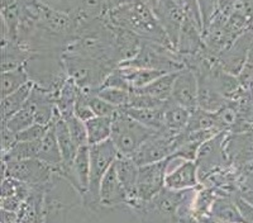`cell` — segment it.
<instances>
[{
    "label": "cell",
    "instance_id": "cell-1",
    "mask_svg": "<svg viewBox=\"0 0 253 223\" xmlns=\"http://www.w3.org/2000/svg\"><path fill=\"white\" fill-rule=\"evenodd\" d=\"M63 62L69 79H71L83 91H96L105 79L112 73L113 67L104 65L92 58L75 53H63Z\"/></svg>",
    "mask_w": 253,
    "mask_h": 223
},
{
    "label": "cell",
    "instance_id": "cell-2",
    "mask_svg": "<svg viewBox=\"0 0 253 223\" xmlns=\"http://www.w3.org/2000/svg\"><path fill=\"white\" fill-rule=\"evenodd\" d=\"M155 132L156 131L143 126L121 109L113 119L110 139L118 150L119 155L132 157Z\"/></svg>",
    "mask_w": 253,
    "mask_h": 223
},
{
    "label": "cell",
    "instance_id": "cell-3",
    "mask_svg": "<svg viewBox=\"0 0 253 223\" xmlns=\"http://www.w3.org/2000/svg\"><path fill=\"white\" fill-rule=\"evenodd\" d=\"M118 156L119 152L112 139L90 146V188L89 194L84 198V202L87 206L92 208L101 207L99 203V189L101 180Z\"/></svg>",
    "mask_w": 253,
    "mask_h": 223
},
{
    "label": "cell",
    "instance_id": "cell-4",
    "mask_svg": "<svg viewBox=\"0 0 253 223\" xmlns=\"http://www.w3.org/2000/svg\"><path fill=\"white\" fill-rule=\"evenodd\" d=\"M3 170L4 178H12L33 189H43L55 174L38 159L3 160Z\"/></svg>",
    "mask_w": 253,
    "mask_h": 223
},
{
    "label": "cell",
    "instance_id": "cell-5",
    "mask_svg": "<svg viewBox=\"0 0 253 223\" xmlns=\"http://www.w3.org/2000/svg\"><path fill=\"white\" fill-rule=\"evenodd\" d=\"M228 132H220L213 136L200 146L196 156V165H198V174L200 182L213 175L214 173L223 170L230 166V162L225 154V138Z\"/></svg>",
    "mask_w": 253,
    "mask_h": 223
},
{
    "label": "cell",
    "instance_id": "cell-6",
    "mask_svg": "<svg viewBox=\"0 0 253 223\" xmlns=\"http://www.w3.org/2000/svg\"><path fill=\"white\" fill-rule=\"evenodd\" d=\"M177 134L165 128L156 131L133 155V160L138 166H143L169 159L177 148Z\"/></svg>",
    "mask_w": 253,
    "mask_h": 223
},
{
    "label": "cell",
    "instance_id": "cell-7",
    "mask_svg": "<svg viewBox=\"0 0 253 223\" xmlns=\"http://www.w3.org/2000/svg\"><path fill=\"white\" fill-rule=\"evenodd\" d=\"M202 186L199 180L198 165L195 161H187L176 156L169 157L165 188L171 190H190Z\"/></svg>",
    "mask_w": 253,
    "mask_h": 223
},
{
    "label": "cell",
    "instance_id": "cell-8",
    "mask_svg": "<svg viewBox=\"0 0 253 223\" xmlns=\"http://www.w3.org/2000/svg\"><path fill=\"white\" fill-rule=\"evenodd\" d=\"M167 165H169V159L150 164V165L139 166L138 181H137V202L132 208L141 203L148 202L160 191L164 190Z\"/></svg>",
    "mask_w": 253,
    "mask_h": 223
},
{
    "label": "cell",
    "instance_id": "cell-9",
    "mask_svg": "<svg viewBox=\"0 0 253 223\" xmlns=\"http://www.w3.org/2000/svg\"><path fill=\"white\" fill-rule=\"evenodd\" d=\"M252 45L253 26L248 28L246 32L242 33L233 44L229 45L223 52H220V55L216 58V62L224 71L232 74V75L238 76L243 66H245L248 52H250Z\"/></svg>",
    "mask_w": 253,
    "mask_h": 223
},
{
    "label": "cell",
    "instance_id": "cell-10",
    "mask_svg": "<svg viewBox=\"0 0 253 223\" xmlns=\"http://www.w3.org/2000/svg\"><path fill=\"white\" fill-rule=\"evenodd\" d=\"M224 148L230 165L236 170L253 162V131L228 134Z\"/></svg>",
    "mask_w": 253,
    "mask_h": 223
},
{
    "label": "cell",
    "instance_id": "cell-11",
    "mask_svg": "<svg viewBox=\"0 0 253 223\" xmlns=\"http://www.w3.org/2000/svg\"><path fill=\"white\" fill-rule=\"evenodd\" d=\"M27 107L35 114V121L38 125L51 126L52 121L56 114V94L43 89V88L37 87L32 90L31 95L26 103Z\"/></svg>",
    "mask_w": 253,
    "mask_h": 223
},
{
    "label": "cell",
    "instance_id": "cell-12",
    "mask_svg": "<svg viewBox=\"0 0 253 223\" xmlns=\"http://www.w3.org/2000/svg\"><path fill=\"white\" fill-rule=\"evenodd\" d=\"M171 100L190 110L198 108V79L193 70L178 71L173 83Z\"/></svg>",
    "mask_w": 253,
    "mask_h": 223
},
{
    "label": "cell",
    "instance_id": "cell-13",
    "mask_svg": "<svg viewBox=\"0 0 253 223\" xmlns=\"http://www.w3.org/2000/svg\"><path fill=\"white\" fill-rule=\"evenodd\" d=\"M99 203L103 208L128 206V194L119 180L114 164L101 180L99 189Z\"/></svg>",
    "mask_w": 253,
    "mask_h": 223
},
{
    "label": "cell",
    "instance_id": "cell-14",
    "mask_svg": "<svg viewBox=\"0 0 253 223\" xmlns=\"http://www.w3.org/2000/svg\"><path fill=\"white\" fill-rule=\"evenodd\" d=\"M119 180L128 194V206L132 208L137 202V181H138L139 166L130 156L119 155L114 162Z\"/></svg>",
    "mask_w": 253,
    "mask_h": 223
},
{
    "label": "cell",
    "instance_id": "cell-15",
    "mask_svg": "<svg viewBox=\"0 0 253 223\" xmlns=\"http://www.w3.org/2000/svg\"><path fill=\"white\" fill-rule=\"evenodd\" d=\"M51 126L53 128V131H55L56 138H57L61 154H62L63 166L71 165L74 159H75L76 154H78L79 147L76 146L75 141H74L71 134H70L66 121L58 113V110H56L55 118L52 121Z\"/></svg>",
    "mask_w": 253,
    "mask_h": 223
},
{
    "label": "cell",
    "instance_id": "cell-16",
    "mask_svg": "<svg viewBox=\"0 0 253 223\" xmlns=\"http://www.w3.org/2000/svg\"><path fill=\"white\" fill-rule=\"evenodd\" d=\"M37 159L40 160V161L43 162V164H46L48 168H51L55 174L62 168V154H61L60 146H58L55 131H53L52 126L49 127L48 132H47L46 136L43 137V139L41 141L40 148H38Z\"/></svg>",
    "mask_w": 253,
    "mask_h": 223
},
{
    "label": "cell",
    "instance_id": "cell-17",
    "mask_svg": "<svg viewBox=\"0 0 253 223\" xmlns=\"http://www.w3.org/2000/svg\"><path fill=\"white\" fill-rule=\"evenodd\" d=\"M191 110L177 104L173 100H167L164 107V127L172 134H181L189 123Z\"/></svg>",
    "mask_w": 253,
    "mask_h": 223
},
{
    "label": "cell",
    "instance_id": "cell-18",
    "mask_svg": "<svg viewBox=\"0 0 253 223\" xmlns=\"http://www.w3.org/2000/svg\"><path fill=\"white\" fill-rule=\"evenodd\" d=\"M210 216L225 223H245V218L237 206L234 197L228 195H218L211 207Z\"/></svg>",
    "mask_w": 253,
    "mask_h": 223
},
{
    "label": "cell",
    "instance_id": "cell-19",
    "mask_svg": "<svg viewBox=\"0 0 253 223\" xmlns=\"http://www.w3.org/2000/svg\"><path fill=\"white\" fill-rule=\"evenodd\" d=\"M33 88H35V83L29 81L28 84L20 88L19 90L1 98V121H8L10 117L14 116L22 108H24Z\"/></svg>",
    "mask_w": 253,
    "mask_h": 223
},
{
    "label": "cell",
    "instance_id": "cell-20",
    "mask_svg": "<svg viewBox=\"0 0 253 223\" xmlns=\"http://www.w3.org/2000/svg\"><path fill=\"white\" fill-rule=\"evenodd\" d=\"M178 73V71H177ZM177 73H167L165 75L160 76L156 79L153 83L150 85L142 88V89H135L134 91L138 93L147 94V95L153 96V98L158 99V100L167 101L170 100L172 96V89H173V83L177 76Z\"/></svg>",
    "mask_w": 253,
    "mask_h": 223
},
{
    "label": "cell",
    "instance_id": "cell-21",
    "mask_svg": "<svg viewBox=\"0 0 253 223\" xmlns=\"http://www.w3.org/2000/svg\"><path fill=\"white\" fill-rule=\"evenodd\" d=\"M79 91H80V88L71 79H67L66 83L56 93V108L62 118H67L74 114V107H75Z\"/></svg>",
    "mask_w": 253,
    "mask_h": 223
},
{
    "label": "cell",
    "instance_id": "cell-22",
    "mask_svg": "<svg viewBox=\"0 0 253 223\" xmlns=\"http://www.w3.org/2000/svg\"><path fill=\"white\" fill-rule=\"evenodd\" d=\"M113 119L110 117H98L95 116L91 119L86 121L87 139L89 146L98 145L104 141H108L112 137Z\"/></svg>",
    "mask_w": 253,
    "mask_h": 223
},
{
    "label": "cell",
    "instance_id": "cell-23",
    "mask_svg": "<svg viewBox=\"0 0 253 223\" xmlns=\"http://www.w3.org/2000/svg\"><path fill=\"white\" fill-rule=\"evenodd\" d=\"M165 107V105H164ZM164 107L156 109H137V108H123V112L153 131L164 130Z\"/></svg>",
    "mask_w": 253,
    "mask_h": 223
},
{
    "label": "cell",
    "instance_id": "cell-24",
    "mask_svg": "<svg viewBox=\"0 0 253 223\" xmlns=\"http://www.w3.org/2000/svg\"><path fill=\"white\" fill-rule=\"evenodd\" d=\"M31 81L26 66L6 70L1 74V98L14 93Z\"/></svg>",
    "mask_w": 253,
    "mask_h": 223
},
{
    "label": "cell",
    "instance_id": "cell-25",
    "mask_svg": "<svg viewBox=\"0 0 253 223\" xmlns=\"http://www.w3.org/2000/svg\"><path fill=\"white\" fill-rule=\"evenodd\" d=\"M186 132H205V131H214L218 132L215 123V114L207 112L202 108H195L191 110L189 123H187Z\"/></svg>",
    "mask_w": 253,
    "mask_h": 223
},
{
    "label": "cell",
    "instance_id": "cell-26",
    "mask_svg": "<svg viewBox=\"0 0 253 223\" xmlns=\"http://www.w3.org/2000/svg\"><path fill=\"white\" fill-rule=\"evenodd\" d=\"M216 198H218V193L214 189L203 185L200 186L196 190L195 198H194L193 215L196 218H200L203 216H209Z\"/></svg>",
    "mask_w": 253,
    "mask_h": 223
},
{
    "label": "cell",
    "instance_id": "cell-27",
    "mask_svg": "<svg viewBox=\"0 0 253 223\" xmlns=\"http://www.w3.org/2000/svg\"><path fill=\"white\" fill-rule=\"evenodd\" d=\"M35 123V114L27 105H24V108H22L14 116L10 117L8 121L3 122V127L13 132L14 134H18Z\"/></svg>",
    "mask_w": 253,
    "mask_h": 223
},
{
    "label": "cell",
    "instance_id": "cell-28",
    "mask_svg": "<svg viewBox=\"0 0 253 223\" xmlns=\"http://www.w3.org/2000/svg\"><path fill=\"white\" fill-rule=\"evenodd\" d=\"M41 141L38 142H17L9 151L3 154V160H28L37 159L38 148Z\"/></svg>",
    "mask_w": 253,
    "mask_h": 223
},
{
    "label": "cell",
    "instance_id": "cell-29",
    "mask_svg": "<svg viewBox=\"0 0 253 223\" xmlns=\"http://www.w3.org/2000/svg\"><path fill=\"white\" fill-rule=\"evenodd\" d=\"M96 95L100 96L101 99L107 100L108 103L113 104L114 107L123 109L128 107L130 99V93L132 91H126L123 89H117V88H100L96 91H92Z\"/></svg>",
    "mask_w": 253,
    "mask_h": 223
},
{
    "label": "cell",
    "instance_id": "cell-30",
    "mask_svg": "<svg viewBox=\"0 0 253 223\" xmlns=\"http://www.w3.org/2000/svg\"><path fill=\"white\" fill-rule=\"evenodd\" d=\"M63 119L66 121L67 127H69L70 130V134H71L72 138L75 141L76 146H78L79 148L83 147V146H89L86 123L84 121H81L80 118H78L75 114H72V116Z\"/></svg>",
    "mask_w": 253,
    "mask_h": 223
},
{
    "label": "cell",
    "instance_id": "cell-31",
    "mask_svg": "<svg viewBox=\"0 0 253 223\" xmlns=\"http://www.w3.org/2000/svg\"><path fill=\"white\" fill-rule=\"evenodd\" d=\"M86 93H87V96H89L90 107H91L95 116L110 117V118H114V117L121 112L119 108L114 107V105L108 103L107 100L101 99L100 96L96 95L95 93H89V91H86Z\"/></svg>",
    "mask_w": 253,
    "mask_h": 223
},
{
    "label": "cell",
    "instance_id": "cell-32",
    "mask_svg": "<svg viewBox=\"0 0 253 223\" xmlns=\"http://www.w3.org/2000/svg\"><path fill=\"white\" fill-rule=\"evenodd\" d=\"M166 104V101L158 100L153 96L147 95V94L138 93L132 90L130 93L129 103L126 108H137V109H156V108H162Z\"/></svg>",
    "mask_w": 253,
    "mask_h": 223
},
{
    "label": "cell",
    "instance_id": "cell-33",
    "mask_svg": "<svg viewBox=\"0 0 253 223\" xmlns=\"http://www.w3.org/2000/svg\"><path fill=\"white\" fill-rule=\"evenodd\" d=\"M198 1L199 13L202 18L203 28L207 29L215 18L216 12L219 10L220 0H196Z\"/></svg>",
    "mask_w": 253,
    "mask_h": 223
},
{
    "label": "cell",
    "instance_id": "cell-34",
    "mask_svg": "<svg viewBox=\"0 0 253 223\" xmlns=\"http://www.w3.org/2000/svg\"><path fill=\"white\" fill-rule=\"evenodd\" d=\"M51 126H43L35 123L31 127L26 128L24 131L17 134V142H38L42 141L46 136Z\"/></svg>",
    "mask_w": 253,
    "mask_h": 223
},
{
    "label": "cell",
    "instance_id": "cell-35",
    "mask_svg": "<svg viewBox=\"0 0 253 223\" xmlns=\"http://www.w3.org/2000/svg\"><path fill=\"white\" fill-rule=\"evenodd\" d=\"M74 114L84 122L89 121L92 117H95L94 112L90 107L89 96H87L86 91H83V90L79 91V95L75 101V107H74Z\"/></svg>",
    "mask_w": 253,
    "mask_h": 223
},
{
    "label": "cell",
    "instance_id": "cell-36",
    "mask_svg": "<svg viewBox=\"0 0 253 223\" xmlns=\"http://www.w3.org/2000/svg\"><path fill=\"white\" fill-rule=\"evenodd\" d=\"M236 199L237 206H238L239 211H241L242 216L245 218V223H253V206L251 203H248L245 198L241 194L234 197Z\"/></svg>",
    "mask_w": 253,
    "mask_h": 223
},
{
    "label": "cell",
    "instance_id": "cell-37",
    "mask_svg": "<svg viewBox=\"0 0 253 223\" xmlns=\"http://www.w3.org/2000/svg\"><path fill=\"white\" fill-rule=\"evenodd\" d=\"M178 223H202L199 218H196L194 215L182 216L178 218Z\"/></svg>",
    "mask_w": 253,
    "mask_h": 223
},
{
    "label": "cell",
    "instance_id": "cell-38",
    "mask_svg": "<svg viewBox=\"0 0 253 223\" xmlns=\"http://www.w3.org/2000/svg\"><path fill=\"white\" fill-rule=\"evenodd\" d=\"M199 220H200V222L202 223H225V222H223V221L218 220V218L213 217V216H210V215L203 216V217H200Z\"/></svg>",
    "mask_w": 253,
    "mask_h": 223
},
{
    "label": "cell",
    "instance_id": "cell-39",
    "mask_svg": "<svg viewBox=\"0 0 253 223\" xmlns=\"http://www.w3.org/2000/svg\"><path fill=\"white\" fill-rule=\"evenodd\" d=\"M241 195L243 198H245L246 200H247L248 203H251L253 206V190H245V191H242Z\"/></svg>",
    "mask_w": 253,
    "mask_h": 223
}]
</instances>
